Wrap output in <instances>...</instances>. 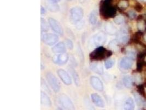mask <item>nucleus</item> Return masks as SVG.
<instances>
[{"label": "nucleus", "mask_w": 146, "mask_h": 110, "mask_svg": "<svg viewBox=\"0 0 146 110\" xmlns=\"http://www.w3.org/2000/svg\"><path fill=\"white\" fill-rule=\"evenodd\" d=\"M46 79L50 87L56 93L60 91V83L55 76L51 72H48L46 74Z\"/></svg>", "instance_id": "obj_3"}, {"label": "nucleus", "mask_w": 146, "mask_h": 110, "mask_svg": "<svg viewBox=\"0 0 146 110\" xmlns=\"http://www.w3.org/2000/svg\"><path fill=\"white\" fill-rule=\"evenodd\" d=\"M56 110H64L61 107H58L57 109H56Z\"/></svg>", "instance_id": "obj_38"}, {"label": "nucleus", "mask_w": 146, "mask_h": 110, "mask_svg": "<svg viewBox=\"0 0 146 110\" xmlns=\"http://www.w3.org/2000/svg\"><path fill=\"white\" fill-rule=\"evenodd\" d=\"M124 110H134L135 103L131 97H129L125 102L124 105Z\"/></svg>", "instance_id": "obj_17"}, {"label": "nucleus", "mask_w": 146, "mask_h": 110, "mask_svg": "<svg viewBox=\"0 0 146 110\" xmlns=\"http://www.w3.org/2000/svg\"><path fill=\"white\" fill-rule=\"evenodd\" d=\"M133 62L132 59L129 57H125L123 58L120 62V66L124 69H129L133 66Z\"/></svg>", "instance_id": "obj_13"}, {"label": "nucleus", "mask_w": 146, "mask_h": 110, "mask_svg": "<svg viewBox=\"0 0 146 110\" xmlns=\"http://www.w3.org/2000/svg\"><path fill=\"white\" fill-rule=\"evenodd\" d=\"M112 55V51L107 50L103 46L97 47L90 54V58L92 61H98L105 60Z\"/></svg>", "instance_id": "obj_2"}, {"label": "nucleus", "mask_w": 146, "mask_h": 110, "mask_svg": "<svg viewBox=\"0 0 146 110\" xmlns=\"http://www.w3.org/2000/svg\"><path fill=\"white\" fill-rule=\"evenodd\" d=\"M41 40L47 45L52 46L58 41L59 37L57 35L54 34H43L42 35Z\"/></svg>", "instance_id": "obj_6"}, {"label": "nucleus", "mask_w": 146, "mask_h": 110, "mask_svg": "<svg viewBox=\"0 0 146 110\" xmlns=\"http://www.w3.org/2000/svg\"><path fill=\"white\" fill-rule=\"evenodd\" d=\"M93 44L96 47L102 46L107 40L106 35L104 32H100L93 37Z\"/></svg>", "instance_id": "obj_7"}, {"label": "nucleus", "mask_w": 146, "mask_h": 110, "mask_svg": "<svg viewBox=\"0 0 146 110\" xmlns=\"http://www.w3.org/2000/svg\"><path fill=\"white\" fill-rule=\"evenodd\" d=\"M65 45L66 46L67 48L70 50H72L73 48V42L71 40H69V39L66 40Z\"/></svg>", "instance_id": "obj_32"}, {"label": "nucleus", "mask_w": 146, "mask_h": 110, "mask_svg": "<svg viewBox=\"0 0 146 110\" xmlns=\"http://www.w3.org/2000/svg\"><path fill=\"white\" fill-rule=\"evenodd\" d=\"M133 96L135 99V101L137 103V105L139 106H143V105L145 103L146 101H145L143 98L142 97V96L139 95V94L137 93H133Z\"/></svg>", "instance_id": "obj_21"}, {"label": "nucleus", "mask_w": 146, "mask_h": 110, "mask_svg": "<svg viewBox=\"0 0 146 110\" xmlns=\"http://www.w3.org/2000/svg\"><path fill=\"white\" fill-rule=\"evenodd\" d=\"M127 15L131 18H135V17H137L136 13L135 11H128L127 12Z\"/></svg>", "instance_id": "obj_34"}, {"label": "nucleus", "mask_w": 146, "mask_h": 110, "mask_svg": "<svg viewBox=\"0 0 146 110\" xmlns=\"http://www.w3.org/2000/svg\"><path fill=\"white\" fill-rule=\"evenodd\" d=\"M133 78L135 82L137 85H139L142 82V76L139 73H136L133 75Z\"/></svg>", "instance_id": "obj_27"}, {"label": "nucleus", "mask_w": 146, "mask_h": 110, "mask_svg": "<svg viewBox=\"0 0 146 110\" xmlns=\"http://www.w3.org/2000/svg\"><path fill=\"white\" fill-rule=\"evenodd\" d=\"M89 19V22L92 25L96 24L98 20V18H97V13L95 11H92L91 12Z\"/></svg>", "instance_id": "obj_22"}, {"label": "nucleus", "mask_w": 146, "mask_h": 110, "mask_svg": "<svg viewBox=\"0 0 146 110\" xmlns=\"http://www.w3.org/2000/svg\"><path fill=\"white\" fill-rule=\"evenodd\" d=\"M135 9L137 12H140L143 9V6L141 3H139V2H136L135 5Z\"/></svg>", "instance_id": "obj_33"}, {"label": "nucleus", "mask_w": 146, "mask_h": 110, "mask_svg": "<svg viewBox=\"0 0 146 110\" xmlns=\"http://www.w3.org/2000/svg\"><path fill=\"white\" fill-rule=\"evenodd\" d=\"M124 85L127 88H130L133 85V78L130 76H124L123 79Z\"/></svg>", "instance_id": "obj_20"}, {"label": "nucleus", "mask_w": 146, "mask_h": 110, "mask_svg": "<svg viewBox=\"0 0 146 110\" xmlns=\"http://www.w3.org/2000/svg\"><path fill=\"white\" fill-rule=\"evenodd\" d=\"M40 101L41 104L46 107H50L52 106V101L49 97L44 91L40 93Z\"/></svg>", "instance_id": "obj_14"}, {"label": "nucleus", "mask_w": 146, "mask_h": 110, "mask_svg": "<svg viewBox=\"0 0 146 110\" xmlns=\"http://www.w3.org/2000/svg\"><path fill=\"white\" fill-rule=\"evenodd\" d=\"M90 68L93 72L99 74H102L104 73V68L102 65L98 62L94 63L91 64Z\"/></svg>", "instance_id": "obj_16"}, {"label": "nucleus", "mask_w": 146, "mask_h": 110, "mask_svg": "<svg viewBox=\"0 0 146 110\" xmlns=\"http://www.w3.org/2000/svg\"><path fill=\"white\" fill-rule=\"evenodd\" d=\"M129 36L127 34V32L125 30H122L118 36V42H119L122 44H125L128 40Z\"/></svg>", "instance_id": "obj_19"}, {"label": "nucleus", "mask_w": 146, "mask_h": 110, "mask_svg": "<svg viewBox=\"0 0 146 110\" xmlns=\"http://www.w3.org/2000/svg\"><path fill=\"white\" fill-rule=\"evenodd\" d=\"M40 13L42 14L46 13V9L43 6H41V8H40Z\"/></svg>", "instance_id": "obj_35"}, {"label": "nucleus", "mask_w": 146, "mask_h": 110, "mask_svg": "<svg viewBox=\"0 0 146 110\" xmlns=\"http://www.w3.org/2000/svg\"><path fill=\"white\" fill-rule=\"evenodd\" d=\"M48 23L49 26L52 29L54 32L56 33L62 35L64 34V30L62 26L61 25L60 23L56 19L53 18H49L48 19Z\"/></svg>", "instance_id": "obj_8"}, {"label": "nucleus", "mask_w": 146, "mask_h": 110, "mask_svg": "<svg viewBox=\"0 0 146 110\" xmlns=\"http://www.w3.org/2000/svg\"><path fill=\"white\" fill-rule=\"evenodd\" d=\"M70 19L73 23L80 21L84 16V11L81 7L76 6L71 9L70 12Z\"/></svg>", "instance_id": "obj_4"}, {"label": "nucleus", "mask_w": 146, "mask_h": 110, "mask_svg": "<svg viewBox=\"0 0 146 110\" xmlns=\"http://www.w3.org/2000/svg\"><path fill=\"white\" fill-rule=\"evenodd\" d=\"M90 82L94 89L102 91L104 90V84L98 77L92 76L90 79Z\"/></svg>", "instance_id": "obj_9"}, {"label": "nucleus", "mask_w": 146, "mask_h": 110, "mask_svg": "<svg viewBox=\"0 0 146 110\" xmlns=\"http://www.w3.org/2000/svg\"><path fill=\"white\" fill-rule=\"evenodd\" d=\"M58 101L61 106L66 110H75V107L70 98L66 94H60Z\"/></svg>", "instance_id": "obj_5"}, {"label": "nucleus", "mask_w": 146, "mask_h": 110, "mask_svg": "<svg viewBox=\"0 0 146 110\" xmlns=\"http://www.w3.org/2000/svg\"><path fill=\"white\" fill-rule=\"evenodd\" d=\"M107 32L110 34H114L116 32V29L111 23H107L105 26Z\"/></svg>", "instance_id": "obj_24"}, {"label": "nucleus", "mask_w": 146, "mask_h": 110, "mask_svg": "<svg viewBox=\"0 0 146 110\" xmlns=\"http://www.w3.org/2000/svg\"><path fill=\"white\" fill-rule=\"evenodd\" d=\"M145 41H146V34L145 35Z\"/></svg>", "instance_id": "obj_40"}, {"label": "nucleus", "mask_w": 146, "mask_h": 110, "mask_svg": "<svg viewBox=\"0 0 146 110\" xmlns=\"http://www.w3.org/2000/svg\"><path fill=\"white\" fill-rule=\"evenodd\" d=\"M129 3L127 0H120L117 6L121 9H124L128 7Z\"/></svg>", "instance_id": "obj_25"}, {"label": "nucleus", "mask_w": 146, "mask_h": 110, "mask_svg": "<svg viewBox=\"0 0 146 110\" xmlns=\"http://www.w3.org/2000/svg\"><path fill=\"white\" fill-rule=\"evenodd\" d=\"M65 50L66 45L62 42L58 43L52 48V51L55 54H63L65 53Z\"/></svg>", "instance_id": "obj_15"}, {"label": "nucleus", "mask_w": 146, "mask_h": 110, "mask_svg": "<svg viewBox=\"0 0 146 110\" xmlns=\"http://www.w3.org/2000/svg\"><path fill=\"white\" fill-rule=\"evenodd\" d=\"M68 1H70V0H68Z\"/></svg>", "instance_id": "obj_42"}, {"label": "nucleus", "mask_w": 146, "mask_h": 110, "mask_svg": "<svg viewBox=\"0 0 146 110\" xmlns=\"http://www.w3.org/2000/svg\"><path fill=\"white\" fill-rule=\"evenodd\" d=\"M91 99L93 103L96 106L101 108H103L105 107V102L99 94L95 93L92 94L91 95Z\"/></svg>", "instance_id": "obj_12"}, {"label": "nucleus", "mask_w": 146, "mask_h": 110, "mask_svg": "<svg viewBox=\"0 0 146 110\" xmlns=\"http://www.w3.org/2000/svg\"><path fill=\"white\" fill-rule=\"evenodd\" d=\"M68 55L65 53L55 55L53 57V62L59 65H64L68 61Z\"/></svg>", "instance_id": "obj_11"}, {"label": "nucleus", "mask_w": 146, "mask_h": 110, "mask_svg": "<svg viewBox=\"0 0 146 110\" xmlns=\"http://www.w3.org/2000/svg\"><path fill=\"white\" fill-rule=\"evenodd\" d=\"M141 1H142V2H146V0H140Z\"/></svg>", "instance_id": "obj_39"}, {"label": "nucleus", "mask_w": 146, "mask_h": 110, "mask_svg": "<svg viewBox=\"0 0 146 110\" xmlns=\"http://www.w3.org/2000/svg\"><path fill=\"white\" fill-rule=\"evenodd\" d=\"M116 12V7H114L107 0H103L100 2V13L103 18H113L115 15Z\"/></svg>", "instance_id": "obj_1"}, {"label": "nucleus", "mask_w": 146, "mask_h": 110, "mask_svg": "<svg viewBox=\"0 0 146 110\" xmlns=\"http://www.w3.org/2000/svg\"><path fill=\"white\" fill-rule=\"evenodd\" d=\"M114 21L117 24H121L124 21V18L122 15H118L114 18Z\"/></svg>", "instance_id": "obj_29"}, {"label": "nucleus", "mask_w": 146, "mask_h": 110, "mask_svg": "<svg viewBox=\"0 0 146 110\" xmlns=\"http://www.w3.org/2000/svg\"><path fill=\"white\" fill-rule=\"evenodd\" d=\"M46 7L50 12H56L59 10V6L57 3L51 2L50 0L47 1L46 3Z\"/></svg>", "instance_id": "obj_18"}, {"label": "nucleus", "mask_w": 146, "mask_h": 110, "mask_svg": "<svg viewBox=\"0 0 146 110\" xmlns=\"http://www.w3.org/2000/svg\"><path fill=\"white\" fill-rule=\"evenodd\" d=\"M127 54L128 55V57L132 60L135 59L136 57V56L135 51L134 50H133V49L128 50L127 51Z\"/></svg>", "instance_id": "obj_30"}, {"label": "nucleus", "mask_w": 146, "mask_h": 110, "mask_svg": "<svg viewBox=\"0 0 146 110\" xmlns=\"http://www.w3.org/2000/svg\"><path fill=\"white\" fill-rule=\"evenodd\" d=\"M51 2H54V3H57L58 2H59V1H60L61 0H50Z\"/></svg>", "instance_id": "obj_36"}, {"label": "nucleus", "mask_w": 146, "mask_h": 110, "mask_svg": "<svg viewBox=\"0 0 146 110\" xmlns=\"http://www.w3.org/2000/svg\"><path fill=\"white\" fill-rule=\"evenodd\" d=\"M145 61H146V58H145Z\"/></svg>", "instance_id": "obj_41"}, {"label": "nucleus", "mask_w": 146, "mask_h": 110, "mask_svg": "<svg viewBox=\"0 0 146 110\" xmlns=\"http://www.w3.org/2000/svg\"><path fill=\"white\" fill-rule=\"evenodd\" d=\"M57 73L62 82L65 84L67 85H69L72 84V79L65 70L62 69H60L57 71Z\"/></svg>", "instance_id": "obj_10"}, {"label": "nucleus", "mask_w": 146, "mask_h": 110, "mask_svg": "<svg viewBox=\"0 0 146 110\" xmlns=\"http://www.w3.org/2000/svg\"><path fill=\"white\" fill-rule=\"evenodd\" d=\"M79 1L80 2V3H84V2H85L86 1H88V0H79Z\"/></svg>", "instance_id": "obj_37"}, {"label": "nucleus", "mask_w": 146, "mask_h": 110, "mask_svg": "<svg viewBox=\"0 0 146 110\" xmlns=\"http://www.w3.org/2000/svg\"><path fill=\"white\" fill-rule=\"evenodd\" d=\"M114 64V61L112 59H109L105 61V66L106 68L108 69L111 68L113 67Z\"/></svg>", "instance_id": "obj_28"}, {"label": "nucleus", "mask_w": 146, "mask_h": 110, "mask_svg": "<svg viewBox=\"0 0 146 110\" xmlns=\"http://www.w3.org/2000/svg\"><path fill=\"white\" fill-rule=\"evenodd\" d=\"M40 22H41V32H42V33L48 32L49 30V24H48V23L46 22V21L42 18H41Z\"/></svg>", "instance_id": "obj_23"}, {"label": "nucleus", "mask_w": 146, "mask_h": 110, "mask_svg": "<svg viewBox=\"0 0 146 110\" xmlns=\"http://www.w3.org/2000/svg\"><path fill=\"white\" fill-rule=\"evenodd\" d=\"M137 28L138 29L141 30V31H143L146 28V24L144 21H141L137 23Z\"/></svg>", "instance_id": "obj_31"}, {"label": "nucleus", "mask_w": 146, "mask_h": 110, "mask_svg": "<svg viewBox=\"0 0 146 110\" xmlns=\"http://www.w3.org/2000/svg\"><path fill=\"white\" fill-rule=\"evenodd\" d=\"M71 73L73 78V80L75 82V84H76V85L78 86L80 85V78H79V76L78 75L77 73L74 70H71Z\"/></svg>", "instance_id": "obj_26"}]
</instances>
